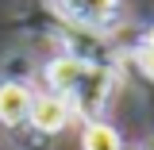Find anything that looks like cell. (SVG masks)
I'll return each instance as SVG.
<instances>
[{
  "label": "cell",
  "mask_w": 154,
  "mask_h": 150,
  "mask_svg": "<svg viewBox=\"0 0 154 150\" xmlns=\"http://www.w3.org/2000/svg\"><path fill=\"white\" fill-rule=\"evenodd\" d=\"M50 8L69 27H77V31H96V35H108V27L119 16V0H50Z\"/></svg>",
  "instance_id": "6da1fadb"
},
{
  "label": "cell",
  "mask_w": 154,
  "mask_h": 150,
  "mask_svg": "<svg viewBox=\"0 0 154 150\" xmlns=\"http://www.w3.org/2000/svg\"><path fill=\"white\" fill-rule=\"evenodd\" d=\"M69 119H73V108H69V100L58 93H35L31 96V112H27V123L35 127L38 135H58L69 127Z\"/></svg>",
  "instance_id": "7a4b0ae2"
},
{
  "label": "cell",
  "mask_w": 154,
  "mask_h": 150,
  "mask_svg": "<svg viewBox=\"0 0 154 150\" xmlns=\"http://www.w3.org/2000/svg\"><path fill=\"white\" fill-rule=\"evenodd\" d=\"M31 96H35V93H31L27 81H0V123H4V127L27 123Z\"/></svg>",
  "instance_id": "3957f363"
},
{
  "label": "cell",
  "mask_w": 154,
  "mask_h": 150,
  "mask_svg": "<svg viewBox=\"0 0 154 150\" xmlns=\"http://www.w3.org/2000/svg\"><path fill=\"white\" fill-rule=\"evenodd\" d=\"M81 150H123V142H119V135H116L112 123L89 119L85 131H81Z\"/></svg>",
  "instance_id": "277c9868"
},
{
  "label": "cell",
  "mask_w": 154,
  "mask_h": 150,
  "mask_svg": "<svg viewBox=\"0 0 154 150\" xmlns=\"http://www.w3.org/2000/svg\"><path fill=\"white\" fill-rule=\"evenodd\" d=\"M135 66H139V73H143V77H150V81H154V42L143 38V42L135 46Z\"/></svg>",
  "instance_id": "5b68a950"
},
{
  "label": "cell",
  "mask_w": 154,
  "mask_h": 150,
  "mask_svg": "<svg viewBox=\"0 0 154 150\" xmlns=\"http://www.w3.org/2000/svg\"><path fill=\"white\" fill-rule=\"evenodd\" d=\"M143 38H146V42H154V23L146 27V35H143Z\"/></svg>",
  "instance_id": "8992f818"
}]
</instances>
